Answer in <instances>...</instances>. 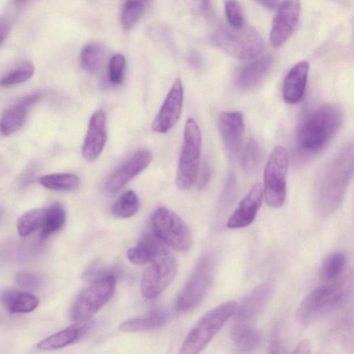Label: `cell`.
I'll return each instance as SVG.
<instances>
[{
    "label": "cell",
    "instance_id": "d4e9b609",
    "mask_svg": "<svg viewBox=\"0 0 354 354\" xmlns=\"http://www.w3.org/2000/svg\"><path fill=\"white\" fill-rule=\"evenodd\" d=\"M167 314L162 310L153 311L148 315L129 319L120 324L123 332H148L158 329L167 322Z\"/></svg>",
    "mask_w": 354,
    "mask_h": 354
},
{
    "label": "cell",
    "instance_id": "b9f144b4",
    "mask_svg": "<svg viewBox=\"0 0 354 354\" xmlns=\"http://www.w3.org/2000/svg\"><path fill=\"white\" fill-rule=\"evenodd\" d=\"M268 9H274L279 6V0H254Z\"/></svg>",
    "mask_w": 354,
    "mask_h": 354
},
{
    "label": "cell",
    "instance_id": "52a82bcc",
    "mask_svg": "<svg viewBox=\"0 0 354 354\" xmlns=\"http://www.w3.org/2000/svg\"><path fill=\"white\" fill-rule=\"evenodd\" d=\"M201 144V133L198 124L193 118H188L185 125L176 173V185L180 189H189L196 181Z\"/></svg>",
    "mask_w": 354,
    "mask_h": 354
},
{
    "label": "cell",
    "instance_id": "7bdbcfd3",
    "mask_svg": "<svg viewBox=\"0 0 354 354\" xmlns=\"http://www.w3.org/2000/svg\"><path fill=\"white\" fill-rule=\"evenodd\" d=\"M201 7L203 12L208 15L210 14L212 10L211 1L210 0H201Z\"/></svg>",
    "mask_w": 354,
    "mask_h": 354
},
{
    "label": "cell",
    "instance_id": "5b68a950",
    "mask_svg": "<svg viewBox=\"0 0 354 354\" xmlns=\"http://www.w3.org/2000/svg\"><path fill=\"white\" fill-rule=\"evenodd\" d=\"M212 41L216 48L239 59H253L263 49V40L258 31L245 24L240 28L220 26L214 32Z\"/></svg>",
    "mask_w": 354,
    "mask_h": 354
},
{
    "label": "cell",
    "instance_id": "7c38bea8",
    "mask_svg": "<svg viewBox=\"0 0 354 354\" xmlns=\"http://www.w3.org/2000/svg\"><path fill=\"white\" fill-rule=\"evenodd\" d=\"M177 271V260L167 250L145 269L141 280L142 295L149 299L158 297L174 280Z\"/></svg>",
    "mask_w": 354,
    "mask_h": 354
},
{
    "label": "cell",
    "instance_id": "1f68e13d",
    "mask_svg": "<svg viewBox=\"0 0 354 354\" xmlns=\"http://www.w3.org/2000/svg\"><path fill=\"white\" fill-rule=\"evenodd\" d=\"M345 255L341 252H335L328 255L321 268L322 278L327 281H333L341 275L346 266Z\"/></svg>",
    "mask_w": 354,
    "mask_h": 354
},
{
    "label": "cell",
    "instance_id": "d6986e66",
    "mask_svg": "<svg viewBox=\"0 0 354 354\" xmlns=\"http://www.w3.org/2000/svg\"><path fill=\"white\" fill-rule=\"evenodd\" d=\"M41 98L39 93L21 99L5 111L0 119V132L10 136L24 124L30 109Z\"/></svg>",
    "mask_w": 354,
    "mask_h": 354
},
{
    "label": "cell",
    "instance_id": "f35d334b",
    "mask_svg": "<svg viewBox=\"0 0 354 354\" xmlns=\"http://www.w3.org/2000/svg\"><path fill=\"white\" fill-rule=\"evenodd\" d=\"M199 173V172H198ZM211 178V169L209 164L205 162L202 166L200 173L197 176V185L199 189L205 188L209 182Z\"/></svg>",
    "mask_w": 354,
    "mask_h": 354
},
{
    "label": "cell",
    "instance_id": "8d00e7d4",
    "mask_svg": "<svg viewBox=\"0 0 354 354\" xmlns=\"http://www.w3.org/2000/svg\"><path fill=\"white\" fill-rule=\"evenodd\" d=\"M15 280L19 286L28 290L38 289L42 283V279L40 276L26 271L17 273Z\"/></svg>",
    "mask_w": 354,
    "mask_h": 354
},
{
    "label": "cell",
    "instance_id": "30bf717a",
    "mask_svg": "<svg viewBox=\"0 0 354 354\" xmlns=\"http://www.w3.org/2000/svg\"><path fill=\"white\" fill-rule=\"evenodd\" d=\"M288 156L286 148L276 147L271 152L263 172V195L268 206L281 207L286 197Z\"/></svg>",
    "mask_w": 354,
    "mask_h": 354
},
{
    "label": "cell",
    "instance_id": "ee69618b",
    "mask_svg": "<svg viewBox=\"0 0 354 354\" xmlns=\"http://www.w3.org/2000/svg\"><path fill=\"white\" fill-rule=\"evenodd\" d=\"M189 62L194 68H198L200 66V59L196 54H192L189 57Z\"/></svg>",
    "mask_w": 354,
    "mask_h": 354
},
{
    "label": "cell",
    "instance_id": "f546056e",
    "mask_svg": "<svg viewBox=\"0 0 354 354\" xmlns=\"http://www.w3.org/2000/svg\"><path fill=\"white\" fill-rule=\"evenodd\" d=\"M104 55V50L101 44H89L85 46L81 52V65L88 73H95L101 67Z\"/></svg>",
    "mask_w": 354,
    "mask_h": 354
},
{
    "label": "cell",
    "instance_id": "7402d4cb",
    "mask_svg": "<svg viewBox=\"0 0 354 354\" xmlns=\"http://www.w3.org/2000/svg\"><path fill=\"white\" fill-rule=\"evenodd\" d=\"M92 324H75L70 326L37 344V348L41 351H53L64 348L83 338L89 331Z\"/></svg>",
    "mask_w": 354,
    "mask_h": 354
},
{
    "label": "cell",
    "instance_id": "d590c367",
    "mask_svg": "<svg viewBox=\"0 0 354 354\" xmlns=\"http://www.w3.org/2000/svg\"><path fill=\"white\" fill-rule=\"evenodd\" d=\"M225 12L230 26L240 28L245 25L243 10L241 5L236 0L226 1Z\"/></svg>",
    "mask_w": 354,
    "mask_h": 354
},
{
    "label": "cell",
    "instance_id": "d6a6232c",
    "mask_svg": "<svg viewBox=\"0 0 354 354\" xmlns=\"http://www.w3.org/2000/svg\"><path fill=\"white\" fill-rule=\"evenodd\" d=\"M34 71L32 64L25 62L2 77L0 79V86H10L24 82L33 75Z\"/></svg>",
    "mask_w": 354,
    "mask_h": 354
},
{
    "label": "cell",
    "instance_id": "ac0fdd59",
    "mask_svg": "<svg viewBox=\"0 0 354 354\" xmlns=\"http://www.w3.org/2000/svg\"><path fill=\"white\" fill-rule=\"evenodd\" d=\"M263 196L261 185H253L227 220V227L230 229H239L250 225L261 205Z\"/></svg>",
    "mask_w": 354,
    "mask_h": 354
},
{
    "label": "cell",
    "instance_id": "4fadbf2b",
    "mask_svg": "<svg viewBox=\"0 0 354 354\" xmlns=\"http://www.w3.org/2000/svg\"><path fill=\"white\" fill-rule=\"evenodd\" d=\"M301 12L300 0H283L279 5L270 34L272 46H282L292 35Z\"/></svg>",
    "mask_w": 354,
    "mask_h": 354
},
{
    "label": "cell",
    "instance_id": "bcb514c9",
    "mask_svg": "<svg viewBox=\"0 0 354 354\" xmlns=\"http://www.w3.org/2000/svg\"><path fill=\"white\" fill-rule=\"evenodd\" d=\"M0 214H1V213H0Z\"/></svg>",
    "mask_w": 354,
    "mask_h": 354
},
{
    "label": "cell",
    "instance_id": "83f0119b",
    "mask_svg": "<svg viewBox=\"0 0 354 354\" xmlns=\"http://www.w3.org/2000/svg\"><path fill=\"white\" fill-rule=\"evenodd\" d=\"M150 0H124L121 12V24L126 31L131 30L145 13Z\"/></svg>",
    "mask_w": 354,
    "mask_h": 354
},
{
    "label": "cell",
    "instance_id": "cb8c5ba5",
    "mask_svg": "<svg viewBox=\"0 0 354 354\" xmlns=\"http://www.w3.org/2000/svg\"><path fill=\"white\" fill-rule=\"evenodd\" d=\"M0 301L11 313H27L34 310L39 304V299L34 295L15 290L3 291Z\"/></svg>",
    "mask_w": 354,
    "mask_h": 354
},
{
    "label": "cell",
    "instance_id": "603a6c76",
    "mask_svg": "<svg viewBox=\"0 0 354 354\" xmlns=\"http://www.w3.org/2000/svg\"><path fill=\"white\" fill-rule=\"evenodd\" d=\"M271 63L270 57H263L252 62L239 72L236 80V86L243 91L254 88L266 76Z\"/></svg>",
    "mask_w": 354,
    "mask_h": 354
},
{
    "label": "cell",
    "instance_id": "e575fe53",
    "mask_svg": "<svg viewBox=\"0 0 354 354\" xmlns=\"http://www.w3.org/2000/svg\"><path fill=\"white\" fill-rule=\"evenodd\" d=\"M125 64V58L120 53L115 54L111 58L108 66V77L112 85L118 86L122 83Z\"/></svg>",
    "mask_w": 354,
    "mask_h": 354
},
{
    "label": "cell",
    "instance_id": "484cf974",
    "mask_svg": "<svg viewBox=\"0 0 354 354\" xmlns=\"http://www.w3.org/2000/svg\"><path fill=\"white\" fill-rule=\"evenodd\" d=\"M66 211L59 203H55L46 207L41 229L43 238L59 231L66 222Z\"/></svg>",
    "mask_w": 354,
    "mask_h": 354
},
{
    "label": "cell",
    "instance_id": "44dd1931",
    "mask_svg": "<svg viewBox=\"0 0 354 354\" xmlns=\"http://www.w3.org/2000/svg\"><path fill=\"white\" fill-rule=\"evenodd\" d=\"M167 250L166 245L151 232H148L136 245L127 252L128 259L133 264H148Z\"/></svg>",
    "mask_w": 354,
    "mask_h": 354
},
{
    "label": "cell",
    "instance_id": "836d02e7",
    "mask_svg": "<svg viewBox=\"0 0 354 354\" xmlns=\"http://www.w3.org/2000/svg\"><path fill=\"white\" fill-rule=\"evenodd\" d=\"M261 148L257 140L250 139L244 149L242 165L248 174L254 173L257 169L261 159Z\"/></svg>",
    "mask_w": 354,
    "mask_h": 354
},
{
    "label": "cell",
    "instance_id": "9c48e42d",
    "mask_svg": "<svg viewBox=\"0 0 354 354\" xmlns=\"http://www.w3.org/2000/svg\"><path fill=\"white\" fill-rule=\"evenodd\" d=\"M151 231L165 245L178 252H186L192 245L191 232L176 213L164 207L157 208L151 217Z\"/></svg>",
    "mask_w": 354,
    "mask_h": 354
},
{
    "label": "cell",
    "instance_id": "ffe728a7",
    "mask_svg": "<svg viewBox=\"0 0 354 354\" xmlns=\"http://www.w3.org/2000/svg\"><path fill=\"white\" fill-rule=\"evenodd\" d=\"M309 65L306 61L295 64L286 74L282 87L284 101L288 104L299 102L303 97L308 78Z\"/></svg>",
    "mask_w": 354,
    "mask_h": 354
},
{
    "label": "cell",
    "instance_id": "6da1fadb",
    "mask_svg": "<svg viewBox=\"0 0 354 354\" xmlns=\"http://www.w3.org/2000/svg\"><path fill=\"white\" fill-rule=\"evenodd\" d=\"M353 145H344L327 163L317 182L315 201L317 211L324 217L340 206L353 174Z\"/></svg>",
    "mask_w": 354,
    "mask_h": 354
},
{
    "label": "cell",
    "instance_id": "8992f818",
    "mask_svg": "<svg viewBox=\"0 0 354 354\" xmlns=\"http://www.w3.org/2000/svg\"><path fill=\"white\" fill-rule=\"evenodd\" d=\"M345 298L342 285H324L311 291L300 303L296 313L298 323L308 326L339 307Z\"/></svg>",
    "mask_w": 354,
    "mask_h": 354
},
{
    "label": "cell",
    "instance_id": "e0dca14e",
    "mask_svg": "<svg viewBox=\"0 0 354 354\" xmlns=\"http://www.w3.org/2000/svg\"><path fill=\"white\" fill-rule=\"evenodd\" d=\"M107 139L106 115L96 111L91 117L82 146V156L88 162H94L101 154Z\"/></svg>",
    "mask_w": 354,
    "mask_h": 354
},
{
    "label": "cell",
    "instance_id": "ba28073f",
    "mask_svg": "<svg viewBox=\"0 0 354 354\" xmlns=\"http://www.w3.org/2000/svg\"><path fill=\"white\" fill-rule=\"evenodd\" d=\"M116 287L112 274L101 276L81 291L71 310V319L81 323L90 319L113 296Z\"/></svg>",
    "mask_w": 354,
    "mask_h": 354
},
{
    "label": "cell",
    "instance_id": "277c9868",
    "mask_svg": "<svg viewBox=\"0 0 354 354\" xmlns=\"http://www.w3.org/2000/svg\"><path fill=\"white\" fill-rule=\"evenodd\" d=\"M237 303L229 301L209 310L196 323L186 336L179 353L196 354L203 350L232 317Z\"/></svg>",
    "mask_w": 354,
    "mask_h": 354
},
{
    "label": "cell",
    "instance_id": "7a4b0ae2",
    "mask_svg": "<svg viewBox=\"0 0 354 354\" xmlns=\"http://www.w3.org/2000/svg\"><path fill=\"white\" fill-rule=\"evenodd\" d=\"M272 291L270 283H261L244 297L239 306L237 305L231 337L239 352H251L259 346L261 335L254 325L269 301Z\"/></svg>",
    "mask_w": 354,
    "mask_h": 354
},
{
    "label": "cell",
    "instance_id": "5bb4252c",
    "mask_svg": "<svg viewBox=\"0 0 354 354\" xmlns=\"http://www.w3.org/2000/svg\"><path fill=\"white\" fill-rule=\"evenodd\" d=\"M183 103V86L180 78L174 82L159 111L151 124V129L158 133H166L176 124L180 117Z\"/></svg>",
    "mask_w": 354,
    "mask_h": 354
},
{
    "label": "cell",
    "instance_id": "2e32d148",
    "mask_svg": "<svg viewBox=\"0 0 354 354\" xmlns=\"http://www.w3.org/2000/svg\"><path fill=\"white\" fill-rule=\"evenodd\" d=\"M218 127L229 156L232 159L237 158L241 150L244 133L243 113L238 111L221 112L218 118Z\"/></svg>",
    "mask_w": 354,
    "mask_h": 354
},
{
    "label": "cell",
    "instance_id": "f1b7e54d",
    "mask_svg": "<svg viewBox=\"0 0 354 354\" xmlns=\"http://www.w3.org/2000/svg\"><path fill=\"white\" fill-rule=\"evenodd\" d=\"M140 208V201L133 190L124 192L112 206L113 214L120 218H127L136 214Z\"/></svg>",
    "mask_w": 354,
    "mask_h": 354
},
{
    "label": "cell",
    "instance_id": "ab89813d",
    "mask_svg": "<svg viewBox=\"0 0 354 354\" xmlns=\"http://www.w3.org/2000/svg\"><path fill=\"white\" fill-rule=\"evenodd\" d=\"M10 29V23L7 19H0V44L6 39Z\"/></svg>",
    "mask_w": 354,
    "mask_h": 354
},
{
    "label": "cell",
    "instance_id": "4dcf8cb0",
    "mask_svg": "<svg viewBox=\"0 0 354 354\" xmlns=\"http://www.w3.org/2000/svg\"><path fill=\"white\" fill-rule=\"evenodd\" d=\"M46 209V207L34 209L19 217L17 223V230L19 236H28L41 227Z\"/></svg>",
    "mask_w": 354,
    "mask_h": 354
},
{
    "label": "cell",
    "instance_id": "74e56055",
    "mask_svg": "<svg viewBox=\"0 0 354 354\" xmlns=\"http://www.w3.org/2000/svg\"><path fill=\"white\" fill-rule=\"evenodd\" d=\"M236 181L234 175L230 174L227 180L221 196V205L226 206L233 198Z\"/></svg>",
    "mask_w": 354,
    "mask_h": 354
},
{
    "label": "cell",
    "instance_id": "f6af8a7d",
    "mask_svg": "<svg viewBox=\"0 0 354 354\" xmlns=\"http://www.w3.org/2000/svg\"><path fill=\"white\" fill-rule=\"evenodd\" d=\"M17 2H20V1H25V0H15Z\"/></svg>",
    "mask_w": 354,
    "mask_h": 354
},
{
    "label": "cell",
    "instance_id": "4316f807",
    "mask_svg": "<svg viewBox=\"0 0 354 354\" xmlns=\"http://www.w3.org/2000/svg\"><path fill=\"white\" fill-rule=\"evenodd\" d=\"M39 183L44 187L56 191H71L80 185L79 177L71 173L52 174L40 177Z\"/></svg>",
    "mask_w": 354,
    "mask_h": 354
},
{
    "label": "cell",
    "instance_id": "3957f363",
    "mask_svg": "<svg viewBox=\"0 0 354 354\" xmlns=\"http://www.w3.org/2000/svg\"><path fill=\"white\" fill-rule=\"evenodd\" d=\"M342 120V111L335 104H322L308 113L297 130L300 154L311 156L321 151L338 131Z\"/></svg>",
    "mask_w": 354,
    "mask_h": 354
},
{
    "label": "cell",
    "instance_id": "60d3db41",
    "mask_svg": "<svg viewBox=\"0 0 354 354\" xmlns=\"http://www.w3.org/2000/svg\"><path fill=\"white\" fill-rule=\"evenodd\" d=\"M312 346L308 339L301 340L296 346L294 353H309L310 352Z\"/></svg>",
    "mask_w": 354,
    "mask_h": 354
},
{
    "label": "cell",
    "instance_id": "9a60e30c",
    "mask_svg": "<svg viewBox=\"0 0 354 354\" xmlns=\"http://www.w3.org/2000/svg\"><path fill=\"white\" fill-rule=\"evenodd\" d=\"M152 160V154L146 149H139L117 169L106 180L104 188L109 194H115Z\"/></svg>",
    "mask_w": 354,
    "mask_h": 354
},
{
    "label": "cell",
    "instance_id": "8fae6325",
    "mask_svg": "<svg viewBox=\"0 0 354 354\" xmlns=\"http://www.w3.org/2000/svg\"><path fill=\"white\" fill-rule=\"evenodd\" d=\"M214 272V257L211 254H204L177 297L176 306L178 310L192 309L202 301L213 281Z\"/></svg>",
    "mask_w": 354,
    "mask_h": 354
}]
</instances>
